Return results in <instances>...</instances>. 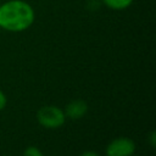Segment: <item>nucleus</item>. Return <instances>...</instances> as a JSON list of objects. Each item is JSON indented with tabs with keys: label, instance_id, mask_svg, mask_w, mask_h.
I'll list each match as a JSON object with an SVG mask.
<instances>
[{
	"label": "nucleus",
	"instance_id": "1",
	"mask_svg": "<svg viewBox=\"0 0 156 156\" xmlns=\"http://www.w3.org/2000/svg\"><path fill=\"white\" fill-rule=\"evenodd\" d=\"M35 21V10L26 0H6L0 4V29L22 33Z\"/></svg>",
	"mask_w": 156,
	"mask_h": 156
},
{
	"label": "nucleus",
	"instance_id": "2",
	"mask_svg": "<svg viewBox=\"0 0 156 156\" xmlns=\"http://www.w3.org/2000/svg\"><path fill=\"white\" fill-rule=\"evenodd\" d=\"M37 121L45 129H58L66 123L67 118L63 108L56 105H44L37 111Z\"/></svg>",
	"mask_w": 156,
	"mask_h": 156
},
{
	"label": "nucleus",
	"instance_id": "3",
	"mask_svg": "<svg viewBox=\"0 0 156 156\" xmlns=\"http://www.w3.org/2000/svg\"><path fill=\"white\" fill-rule=\"evenodd\" d=\"M136 151V144L132 138L117 136L105 147L106 156H133Z\"/></svg>",
	"mask_w": 156,
	"mask_h": 156
},
{
	"label": "nucleus",
	"instance_id": "4",
	"mask_svg": "<svg viewBox=\"0 0 156 156\" xmlns=\"http://www.w3.org/2000/svg\"><path fill=\"white\" fill-rule=\"evenodd\" d=\"M89 111V105L87 101L82 100V99H76L69 101L68 104L65 105L63 107V112L67 119H72V121H78L82 119Z\"/></svg>",
	"mask_w": 156,
	"mask_h": 156
},
{
	"label": "nucleus",
	"instance_id": "5",
	"mask_svg": "<svg viewBox=\"0 0 156 156\" xmlns=\"http://www.w3.org/2000/svg\"><path fill=\"white\" fill-rule=\"evenodd\" d=\"M100 2L112 11H123L129 9L134 0H100Z\"/></svg>",
	"mask_w": 156,
	"mask_h": 156
},
{
	"label": "nucleus",
	"instance_id": "6",
	"mask_svg": "<svg viewBox=\"0 0 156 156\" xmlns=\"http://www.w3.org/2000/svg\"><path fill=\"white\" fill-rule=\"evenodd\" d=\"M22 156H44V152L39 147L34 145H29L23 150Z\"/></svg>",
	"mask_w": 156,
	"mask_h": 156
},
{
	"label": "nucleus",
	"instance_id": "7",
	"mask_svg": "<svg viewBox=\"0 0 156 156\" xmlns=\"http://www.w3.org/2000/svg\"><path fill=\"white\" fill-rule=\"evenodd\" d=\"M7 105V98L5 95V93L2 90H0V112L6 107Z\"/></svg>",
	"mask_w": 156,
	"mask_h": 156
},
{
	"label": "nucleus",
	"instance_id": "8",
	"mask_svg": "<svg viewBox=\"0 0 156 156\" xmlns=\"http://www.w3.org/2000/svg\"><path fill=\"white\" fill-rule=\"evenodd\" d=\"M147 140H149V144H150V146L151 147H154L155 146V144H156V133L152 130V132H150V134H149V136H147Z\"/></svg>",
	"mask_w": 156,
	"mask_h": 156
},
{
	"label": "nucleus",
	"instance_id": "9",
	"mask_svg": "<svg viewBox=\"0 0 156 156\" xmlns=\"http://www.w3.org/2000/svg\"><path fill=\"white\" fill-rule=\"evenodd\" d=\"M79 156H100V154H98V152L94 151V150H85V151L80 152Z\"/></svg>",
	"mask_w": 156,
	"mask_h": 156
}]
</instances>
